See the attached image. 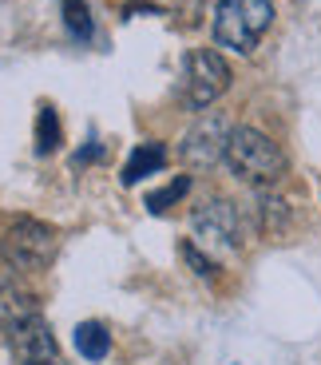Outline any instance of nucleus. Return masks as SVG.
Returning a JSON list of instances; mask_svg holds the SVG:
<instances>
[{
    "mask_svg": "<svg viewBox=\"0 0 321 365\" xmlns=\"http://www.w3.org/2000/svg\"><path fill=\"white\" fill-rule=\"evenodd\" d=\"M111 346V334L100 326V322H80L75 326V349H80L88 361H103Z\"/></svg>",
    "mask_w": 321,
    "mask_h": 365,
    "instance_id": "obj_10",
    "label": "nucleus"
},
{
    "mask_svg": "<svg viewBox=\"0 0 321 365\" xmlns=\"http://www.w3.org/2000/svg\"><path fill=\"white\" fill-rule=\"evenodd\" d=\"M9 346L20 365H60V349H56V338L44 326V318H32L24 326L9 329Z\"/></svg>",
    "mask_w": 321,
    "mask_h": 365,
    "instance_id": "obj_7",
    "label": "nucleus"
},
{
    "mask_svg": "<svg viewBox=\"0 0 321 365\" xmlns=\"http://www.w3.org/2000/svg\"><path fill=\"white\" fill-rule=\"evenodd\" d=\"M285 202L282 199H262V222H266V230L274 235V230H282V222H285Z\"/></svg>",
    "mask_w": 321,
    "mask_h": 365,
    "instance_id": "obj_14",
    "label": "nucleus"
},
{
    "mask_svg": "<svg viewBox=\"0 0 321 365\" xmlns=\"http://www.w3.org/2000/svg\"><path fill=\"white\" fill-rule=\"evenodd\" d=\"M183 258L194 266V274H202V278H211V274H214V262H211V258H202L199 250H194V242H183Z\"/></svg>",
    "mask_w": 321,
    "mask_h": 365,
    "instance_id": "obj_15",
    "label": "nucleus"
},
{
    "mask_svg": "<svg viewBox=\"0 0 321 365\" xmlns=\"http://www.w3.org/2000/svg\"><path fill=\"white\" fill-rule=\"evenodd\" d=\"M56 147H60V119H56L52 108H44L40 119H36V151L48 155V151H56Z\"/></svg>",
    "mask_w": 321,
    "mask_h": 365,
    "instance_id": "obj_11",
    "label": "nucleus"
},
{
    "mask_svg": "<svg viewBox=\"0 0 321 365\" xmlns=\"http://www.w3.org/2000/svg\"><path fill=\"white\" fill-rule=\"evenodd\" d=\"M226 167L238 175L242 182H254V187H274L285 175V155L282 147L270 135L254 128H234L226 143Z\"/></svg>",
    "mask_w": 321,
    "mask_h": 365,
    "instance_id": "obj_1",
    "label": "nucleus"
},
{
    "mask_svg": "<svg viewBox=\"0 0 321 365\" xmlns=\"http://www.w3.org/2000/svg\"><path fill=\"white\" fill-rule=\"evenodd\" d=\"M230 119L211 111V115H202L183 139V159L191 167H211L219 159H226V143H230Z\"/></svg>",
    "mask_w": 321,
    "mask_h": 365,
    "instance_id": "obj_6",
    "label": "nucleus"
},
{
    "mask_svg": "<svg viewBox=\"0 0 321 365\" xmlns=\"http://www.w3.org/2000/svg\"><path fill=\"white\" fill-rule=\"evenodd\" d=\"M230 88V64L214 48H194L183 64V103L194 111L211 108Z\"/></svg>",
    "mask_w": 321,
    "mask_h": 365,
    "instance_id": "obj_3",
    "label": "nucleus"
},
{
    "mask_svg": "<svg viewBox=\"0 0 321 365\" xmlns=\"http://www.w3.org/2000/svg\"><path fill=\"white\" fill-rule=\"evenodd\" d=\"M191 222H194V235H199L202 247H214V250H238L242 247V219H238V207L234 202H226V199L202 202L191 215Z\"/></svg>",
    "mask_w": 321,
    "mask_h": 365,
    "instance_id": "obj_5",
    "label": "nucleus"
},
{
    "mask_svg": "<svg viewBox=\"0 0 321 365\" xmlns=\"http://www.w3.org/2000/svg\"><path fill=\"white\" fill-rule=\"evenodd\" d=\"M274 24V4L270 0H222L214 12V40L230 52H254L258 40Z\"/></svg>",
    "mask_w": 321,
    "mask_h": 365,
    "instance_id": "obj_2",
    "label": "nucleus"
},
{
    "mask_svg": "<svg viewBox=\"0 0 321 365\" xmlns=\"http://www.w3.org/2000/svg\"><path fill=\"white\" fill-rule=\"evenodd\" d=\"M64 16H68L72 36H80V40L92 36V16H88V4L83 0H64Z\"/></svg>",
    "mask_w": 321,
    "mask_h": 365,
    "instance_id": "obj_12",
    "label": "nucleus"
},
{
    "mask_svg": "<svg viewBox=\"0 0 321 365\" xmlns=\"http://www.w3.org/2000/svg\"><path fill=\"white\" fill-rule=\"evenodd\" d=\"M186 187H191V179H174V182H167L163 191H155V195L147 199V207L155 210V215H163V210L171 207V202H179V199H183V195H186Z\"/></svg>",
    "mask_w": 321,
    "mask_h": 365,
    "instance_id": "obj_13",
    "label": "nucleus"
},
{
    "mask_svg": "<svg viewBox=\"0 0 321 365\" xmlns=\"http://www.w3.org/2000/svg\"><path fill=\"white\" fill-rule=\"evenodd\" d=\"M163 167H167V147L163 143H143V147L131 151L127 167H123V182L135 187L143 175H155V171H163Z\"/></svg>",
    "mask_w": 321,
    "mask_h": 365,
    "instance_id": "obj_9",
    "label": "nucleus"
},
{
    "mask_svg": "<svg viewBox=\"0 0 321 365\" xmlns=\"http://www.w3.org/2000/svg\"><path fill=\"white\" fill-rule=\"evenodd\" d=\"M52 255H56V235L52 227H44L36 219L12 222L4 230V238H0V258L12 270H40V266L52 262Z\"/></svg>",
    "mask_w": 321,
    "mask_h": 365,
    "instance_id": "obj_4",
    "label": "nucleus"
},
{
    "mask_svg": "<svg viewBox=\"0 0 321 365\" xmlns=\"http://www.w3.org/2000/svg\"><path fill=\"white\" fill-rule=\"evenodd\" d=\"M32 318H40L36 294H28L24 286H16V282L0 286V326L16 329V326H24V322H32Z\"/></svg>",
    "mask_w": 321,
    "mask_h": 365,
    "instance_id": "obj_8",
    "label": "nucleus"
}]
</instances>
